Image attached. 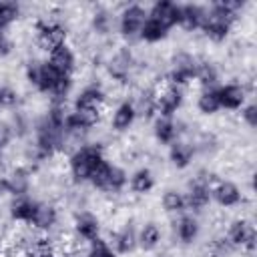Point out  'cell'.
Segmentation results:
<instances>
[{"label":"cell","mask_w":257,"mask_h":257,"mask_svg":"<svg viewBox=\"0 0 257 257\" xmlns=\"http://www.w3.org/2000/svg\"><path fill=\"white\" fill-rule=\"evenodd\" d=\"M12 139H14V131H12L10 122L8 120H0V155L10 147Z\"/></svg>","instance_id":"f35d334b"},{"label":"cell","mask_w":257,"mask_h":257,"mask_svg":"<svg viewBox=\"0 0 257 257\" xmlns=\"http://www.w3.org/2000/svg\"><path fill=\"white\" fill-rule=\"evenodd\" d=\"M197 110L205 116H213L221 110V102H219V94H217V86L211 88H201L197 94Z\"/></svg>","instance_id":"f1b7e54d"},{"label":"cell","mask_w":257,"mask_h":257,"mask_svg":"<svg viewBox=\"0 0 257 257\" xmlns=\"http://www.w3.org/2000/svg\"><path fill=\"white\" fill-rule=\"evenodd\" d=\"M104 149L98 143H82L68 155V175L74 185H84L90 181L94 169L104 161Z\"/></svg>","instance_id":"7a4b0ae2"},{"label":"cell","mask_w":257,"mask_h":257,"mask_svg":"<svg viewBox=\"0 0 257 257\" xmlns=\"http://www.w3.org/2000/svg\"><path fill=\"white\" fill-rule=\"evenodd\" d=\"M217 94H219L221 110H241L249 100V88L245 82L217 84Z\"/></svg>","instance_id":"7c38bea8"},{"label":"cell","mask_w":257,"mask_h":257,"mask_svg":"<svg viewBox=\"0 0 257 257\" xmlns=\"http://www.w3.org/2000/svg\"><path fill=\"white\" fill-rule=\"evenodd\" d=\"M195 157H197V149H195V145H193L191 141L179 139V141H175V143L169 147V161H171V165H173L175 169H179V171L191 167L193 161H195Z\"/></svg>","instance_id":"cb8c5ba5"},{"label":"cell","mask_w":257,"mask_h":257,"mask_svg":"<svg viewBox=\"0 0 257 257\" xmlns=\"http://www.w3.org/2000/svg\"><path fill=\"white\" fill-rule=\"evenodd\" d=\"M10 126H12V131H14V137H26V135H30L32 133V122H30V118H28V114L24 112V110H20V108H14L12 110V116H10Z\"/></svg>","instance_id":"836d02e7"},{"label":"cell","mask_w":257,"mask_h":257,"mask_svg":"<svg viewBox=\"0 0 257 257\" xmlns=\"http://www.w3.org/2000/svg\"><path fill=\"white\" fill-rule=\"evenodd\" d=\"M153 137L161 147H171L181 139V124L171 116H155L153 118Z\"/></svg>","instance_id":"ac0fdd59"},{"label":"cell","mask_w":257,"mask_h":257,"mask_svg":"<svg viewBox=\"0 0 257 257\" xmlns=\"http://www.w3.org/2000/svg\"><path fill=\"white\" fill-rule=\"evenodd\" d=\"M213 175L209 173H197L187 191H185V201H187V211H191L193 215L205 211L211 205V185L215 179H211Z\"/></svg>","instance_id":"ba28073f"},{"label":"cell","mask_w":257,"mask_h":257,"mask_svg":"<svg viewBox=\"0 0 257 257\" xmlns=\"http://www.w3.org/2000/svg\"><path fill=\"white\" fill-rule=\"evenodd\" d=\"M18 102H20L18 90L8 84H0V112L18 108Z\"/></svg>","instance_id":"8d00e7d4"},{"label":"cell","mask_w":257,"mask_h":257,"mask_svg":"<svg viewBox=\"0 0 257 257\" xmlns=\"http://www.w3.org/2000/svg\"><path fill=\"white\" fill-rule=\"evenodd\" d=\"M243 2L239 0H221V2H213L207 6V16L205 22L201 26V32L215 44H221L229 38V34L233 32L239 14L243 10Z\"/></svg>","instance_id":"6da1fadb"},{"label":"cell","mask_w":257,"mask_h":257,"mask_svg":"<svg viewBox=\"0 0 257 257\" xmlns=\"http://www.w3.org/2000/svg\"><path fill=\"white\" fill-rule=\"evenodd\" d=\"M137 110H135V104L131 98H124L120 100L112 112H110V128L114 133H126L128 128H133V124L137 122Z\"/></svg>","instance_id":"d6986e66"},{"label":"cell","mask_w":257,"mask_h":257,"mask_svg":"<svg viewBox=\"0 0 257 257\" xmlns=\"http://www.w3.org/2000/svg\"><path fill=\"white\" fill-rule=\"evenodd\" d=\"M175 235L183 245H193L201 235V221L193 213H183L175 221Z\"/></svg>","instance_id":"ffe728a7"},{"label":"cell","mask_w":257,"mask_h":257,"mask_svg":"<svg viewBox=\"0 0 257 257\" xmlns=\"http://www.w3.org/2000/svg\"><path fill=\"white\" fill-rule=\"evenodd\" d=\"M34 40L40 50L50 52L62 44H68V30L54 18H38L34 22Z\"/></svg>","instance_id":"5b68a950"},{"label":"cell","mask_w":257,"mask_h":257,"mask_svg":"<svg viewBox=\"0 0 257 257\" xmlns=\"http://www.w3.org/2000/svg\"><path fill=\"white\" fill-rule=\"evenodd\" d=\"M58 209L54 203H48V201H38L36 199V207H34V213H32V221H30V229L40 233V235H48L56 225H58Z\"/></svg>","instance_id":"5bb4252c"},{"label":"cell","mask_w":257,"mask_h":257,"mask_svg":"<svg viewBox=\"0 0 257 257\" xmlns=\"http://www.w3.org/2000/svg\"><path fill=\"white\" fill-rule=\"evenodd\" d=\"M157 181H155V173L149 167H139L137 171H133L128 175V189L133 195H149L155 189Z\"/></svg>","instance_id":"83f0119b"},{"label":"cell","mask_w":257,"mask_h":257,"mask_svg":"<svg viewBox=\"0 0 257 257\" xmlns=\"http://www.w3.org/2000/svg\"><path fill=\"white\" fill-rule=\"evenodd\" d=\"M161 207H163V211H165V213L175 215V217H179V215L187 213L185 193H183V191H179V189H167V191L163 193V197H161Z\"/></svg>","instance_id":"f546056e"},{"label":"cell","mask_w":257,"mask_h":257,"mask_svg":"<svg viewBox=\"0 0 257 257\" xmlns=\"http://www.w3.org/2000/svg\"><path fill=\"white\" fill-rule=\"evenodd\" d=\"M197 60L191 52L187 50H179L171 56L169 60V70L165 74V82L175 84L179 88H183L185 84L195 80V68H197Z\"/></svg>","instance_id":"52a82bcc"},{"label":"cell","mask_w":257,"mask_h":257,"mask_svg":"<svg viewBox=\"0 0 257 257\" xmlns=\"http://www.w3.org/2000/svg\"><path fill=\"white\" fill-rule=\"evenodd\" d=\"M108 243L112 245L116 255H131L135 249H139L137 247V229L133 227V223H124L122 227L112 231Z\"/></svg>","instance_id":"7402d4cb"},{"label":"cell","mask_w":257,"mask_h":257,"mask_svg":"<svg viewBox=\"0 0 257 257\" xmlns=\"http://www.w3.org/2000/svg\"><path fill=\"white\" fill-rule=\"evenodd\" d=\"M106 102V92L100 84H86L82 86L74 100H72V108H90V110H102Z\"/></svg>","instance_id":"e0dca14e"},{"label":"cell","mask_w":257,"mask_h":257,"mask_svg":"<svg viewBox=\"0 0 257 257\" xmlns=\"http://www.w3.org/2000/svg\"><path fill=\"white\" fill-rule=\"evenodd\" d=\"M114 26V18L110 16V12L106 8H96L92 14H90V28L96 36H106L110 34Z\"/></svg>","instance_id":"d6a6232c"},{"label":"cell","mask_w":257,"mask_h":257,"mask_svg":"<svg viewBox=\"0 0 257 257\" xmlns=\"http://www.w3.org/2000/svg\"><path fill=\"white\" fill-rule=\"evenodd\" d=\"M195 80L201 84V88L217 86V82H219V68L215 66V62H211V60H197Z\"/></svg>","instance_id":"1f68e13d"},{"label":"cell","mask_w":257,"mask_h":257,"mask_svg":"<svg viewBox=\"0 0 257 257\" xmlns=\"http://www.w3.org/2000/svg\"><path fill=\"white\" fill-rule=\"evenodd\" d=\"M245 201L243 189L231 179H215L211 185V203L221 209H235Z\"/></svg>","instance_id":"30bf717a"},{"label":"cell","mask_w":257,"mask_h":257,"mask_svg":"<svg viewBox=\"0 0 257 257\" xmlns=\"http://www.w3.org/2000/svg\"><path fill=\"white\" fill-rule=\"evenodd\" d=\"M149 16V10L141 4H126L122 6V10L118 12L116 16V28H118V34L124 38V40H135L139 38L141 34V28L145 24Z\"/></svg>","instance_id":"9c48e42d"},{"label":"cell","mask_w":257,"mask_h":257,"mask_svg":"<svg viewBox=\"0 0 257 257\" xmlns=\"http://www.w3.org/2000/svg\"><path fill=\"white\" fill-rule=\"evenodd\" d=\"M84 257H118V255H116V251L112 249V245L104 237H96L94 241L88 243Z\"/></svg>","instance_id":"d590c367"},{"label":"cell","mask_w":257,"mask_h":257,"mask_svg":"<svg viewBox=\"0 0 257 257\" xmlns=\"http://www.w3.org/2000/svg\"><path fill=\"white\" fill-rule=\"evenodd\" d=\"M227 239V243L237 251H245L247 255H251L257 247V229L253 225L251 219L247 217H237L227 225V233L223 235Z\"/></svg>","instance_id":"8992f818"},{"label":"cell","mask_w":257,"mask_h":257,"mask_svg":"<svg viewBox=\"0 0 257 257\" xmlns=\"http://www.w3.org/2000/svg\"><path fill=\"white\" fill-rule=\"evenodd\" d=\"M0 157H2V155H0Z\"/></svg>","instance_id":"b9f144b4"},{"label":"cell","mask_w":257,"mask_h":257,"mask_svg":"<svg viewBox=\"0 0 257 257\" xmlns=\"http://www.w3.org/2000/svg\"><path fill=\"white\" fill-rule=\"evenodd\" d=\"M46 62L52 68H56L60 74H70L72 76L74 70H76V52L72 50L70 44H62V46L48 52Z\"/></svg>","instance_id":"44dd1931"},{"label":"cell","mask_w":257,"mask_h":257,"mask_svg":"<svg viewBox=\"0 0 257 257\" xmlns=\"http://www.w3.org/2000/svg\"><path fill=\"white\" fill-rule=\"evenodd\" d=\"M205 16H207V6L203 4H195V2L179 4V28H183L185 32L201 30Z\"/></svg>","instance_id":"2e32d148"},{"label":"cell","mask_w":257,"mask_h":257,"mask_svg":"<svg viewBox=\"0 0 257 257\" xmlns=\"http://www.w3.org/2000/svg\"><path fill=\"white\" fill-rule=\"evenodd\" d=\"M20 18V4L0 2V32H6Z\"/></svg>","instance_id":"e575fe53"},{"label":"cell","mask_w":257,"mask_h":257,"mask_svg":"<svg viewBox=\"0 0 257 257\" xmlns=\"http://www.w3.org/2000/svg\"><path fill=\"white\" fill-rule=\"evenodd\" d=\"M88 183L92 185V189H96V191H100V193L118 195V193H122L124 187L128 185V173H126L122 167H118V165L110 163L108 159H104V161L94 169V173H92V177H90Z\"/></svg>","instance_id":"3957f363"},{"label":"cell","mask_w":257,"mask_h":257,"mask_svg":"<svg viewBox=\"0 0 257 257\" xmlns=\"http://www.w3.org/2000/svg\"><path fill=\"white\" fill-rule=\"evenodd\" d=\"M34 207H36V199H32L30 195L12 197V201H10V205H8V217H10V221H14V223L30 225Z\"/></svg>","instance_id":"484cf974"},{"label":"cell","mask_w":257,"mask_h":257,"mask_svg":"<svg viewBox=\"0 0 257 257\" xmlns=\"http://www.w3.org/2000/svg\"><path fill=\"white\" fill-rule=\"evenodd\" d=\"M8 195H10L8 181H6V177H0V199H2V197H8Z\"/></svg>","instance_id":"60d3db41"},{"label":"cell","mask_w":257,"mask_h":257,"mask_svg":"<svg viewBox=\"0 0 257 257\" xmlns=\"http://www.w3.org/2000/svg\"><path fill=\"white\" fill-rule=\"evenodd\" d=\"M149 10V16L159 20L165 28L173 30L175 26H179V4L171 2V0H157Z\"/></svg>","instance_id":"603a6c76"},{"label":"cell","mask_w":257,"mask_h":257,"mask_svg":"<svg viewBox=\"0 0 257 257\" xmlns=\"http://www.w3.org/2000/svg\"><path fill=\"white\" fill-rule=\"evenodd\" d=\"M169 32H171V30L165 28L159 20L147 16V20H145V24H143V28H141L139 40H143V42H147V44H159V42H163V40L169 36Z\"/></svg>","instance_id":"4dcf8cb0"},{"label":"cell","mask_w":257,"mask_h":257,"mask_svg":"<svg viewBox=\"0 0 257 257\" xmlns=\"http://www.w3.org/2000/svg\"><path fill=\"white\" fill-rule=\"evenodd\" d=\"M100 219L90 213V211H78L74 215V221H72V231L76 235V239L84 241V243H90L94 241L96 237H100Z\"/></svg>","instance_id":"9a60e30c"},{"label":"cell","mask_w":257,"mask_h":257,"mask_svg":"<svg viewBox=\"0 0 257 257\" xmlns=\"http://www.w3.org/2000/svg\"><path fill=\"white\" fill-rule=\"evenodd\" d=\"M135 64H137V58H135L133 50L128 46H118V50L110 56L106 68H108V74L114 82L124 84L131 78V72H133Z\"/></svg>","instance_id":"4fadbf2b"},{"label":"cell","mask_w":257,"mask_h":257,"mask_svg":"<svg viewBox=\"0 0 257 257\" xmlns=\"http://www.w3.org/2000/svg\"><path fill=\"white\" fill-rule=\"evenodd\" d=\"M8 189H10V197H22V195H30V187H32V169L26 165L14 167L8 175Z\"/></svg>","instance_id":"d4e9b609"},{"label":"cell","mask_w":257,"mask_h":257,"mask_svg":"<svg viewBox=\"0 0 257 257\" xmlns=\"http://www.w3.org/2000/svg\"><path fill=\"white\" fill-rule=\"evenodd\" d=\"M185 102L183 88L165 82L161 88H155V104H157V116H175Z\"/></svg>","instance_id":"8fae6325"},{"label":"cell","mask_w":257,"mask_h":257,"mask_svg":"<svg viewBox=\"0 0 257 257\" xmlns=\"http://www.w3.org/2000/svg\"><path fill=\"white\" fill-rule=\"evenodd\" d=\"M12 52V40L6 36V32H0V58L8 56Z\"/></svg>","instance_id":"ab89813d"},{"label":"cell","mask_w":257,"mask_h":257,"mask_svg":"<svg viewBox=\"0 0 257 257\" xmlns=\"http://www.w3.org/2000/svg\"><path fill=\"white\" fill-rule=\"evenodd\" d=\"M64 74H60L56 68H52L46 60H38V58H32L26 62L24 66V78L26 82L36 88L40 94H46L50 96L54 86L58 84V80L62 78Z\"/></svg>","instance_id":"277c9868"},{"label":"cell","mask_w":257,"mask_h":257,"mask_svg":"<svg viewBox=\"0 0 257 257\" xmlns=\"http://www.w3.org/2000/svg\"><path fill=\"white\" fill-rule=\"evenodd\" d=\"M241 120H243V124H245L247 128H251V131L257 126V104H255L253 100H247L245 106L241 108Z\"/></svg>","instance_id":"74e56055"},{"label":"cell","mask_w":257,"mask_h":257,"mask_svg":"<svg viewBox=\"0 0 257 257\" xmlns=\"http://www.w3.org/2000/svg\"><path fill=\"white\" fill-rule=\"evenodd\" d=\"M163 241V231L159 227V223L155 221H147L141 225V229H137V247L145 253L155 251Z\"/></svg>","instance_id":"4316f807"}]
</instances>
